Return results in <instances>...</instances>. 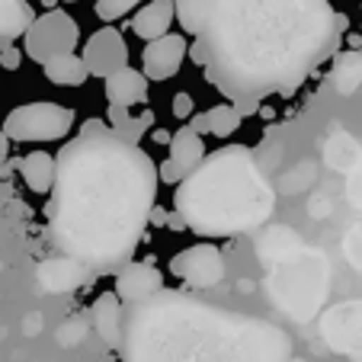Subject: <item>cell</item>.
Listing matches in <instances>:
<instances>
[{"label": "cell", "mask_w": 362, "mask_h": 362, "mask_svg": "<svg viewBox=\"0 0 362 362\" xmlns=\"http://www.w3.org/2000/svg\"><path fill=\"white\" fill-rule=\"evenodd\" d=\"M20 173L23 183L33 192H48L52 183H55V158L48 151H33V154H26L20 160Z\"/></svg>", "instance_id": "obj_21"}, {"label": "cell", "mask_w": 362, "mask_h": 362, "mask_svg": "<svg viewBox=\"0 0 362 362\" xmlns=\"http://www.w3.org/2000/svg\"><path fill=\"white\" fill-rule=\"evenodd\" d=\"M42 4H45L48 10H55V0H42Z\"/></svg>", "instance_id": "obj_36"}, {"label": "cell", "mask_w": 362, "mask_h": 362, "mask_svg": "<svg viewBox=\"0 0 362 362\" xmlns=\"http://www.w3.org/2000/svg\"><path fill=\"white\" fill-rule=\"evenodd\" d=\"M170 164L177 167V173L180 177H186V173H192L199 164H202V158H205V141H202V135H196V132L189 129V125H183V129H177L170 135Z\"/></svg>", "instance_id": "obj_17"}, {"label": "cell", "mask_w": 362, "mask_h": 362, "mask_svg": "<svg viewBox=\"0 0 362 362\" xmlns=\"http://www.w3.org/2000/svg\"><path fill=\"white\" fill-rule=\"evenodd\" d=\"M346 199L356 205V209H362V154L353 164V170L346 173Z\"/></svg>", "instance_id": "obj_28"}, {"label": "cell", "mask_w": 362, "mask_h": 362, "mask_svg": "<svg viewBox=\"0 0 362 362\" xmlns=\"http://www.w3.org/2000/svg\"><path fill=\"white\" fill-rule=\"evenodd\" d=\"M192 45L186 55L240 116L292 96L337 55L346 16L330 0H173Z\"/></svg>", "instance_id": "obj_1"}, {"label": "cell", "mask_w": 362, "mask_h": 362, "mask_svg": "<svg viewBox=\"0 0 362 362\" xmlns=\"http://www.w3.org/2000/svg\"><path fill=\"white\" fill-rule=\"evenodd\" d=\"M173 20H177L173 0H151V4H144V7L132 16V33L144 42H154L170 33Z\"/></svg>", "instance_id": "obj_15"}, {"label": "cell", "mask_w": 362, "mask_h": 362, "mask_svg": "<svg viewBox=\"0 0 362 362\" xmlns=\"http://www.w3.org/2000/svg\"><path fill=\"white\" fill-rule=\"evenodd\" d=\"M103 83H106V100H110V106L132 110L135 103L148 100V77H144L141 71H135L132 64L122 71H116L112 77H106Z\"/></svg>", "instance_id": "obj_14"}, {"label": "cell", "mask_w": 362, "mask_h": 362, "mask_svg": "<svg viewBox=\"0 0 362 362\" xmlns=\"http://www.w3.org/2000/svg\"><path fill=\"white\" fill-rule=\"evenodd\" d=\"M158 202V167L138 144L112 135H77L55 158L45 231L62 257L93 276L132 263Z\"/></svg>", "instance_id": "obj_2"}, {"label": "cell", "mask_w": 362, "mask_h": 362, "mask_svg": "<svg viewBox=\"0 0 362 362\" xmlns=\"http://www.w3.org/2000/svg\"><path fill=\"white\" fill-rule=\"evenodd\" d=\"M64 4H77V0H64Z\"/></svg>", "instance_id": "obj_37"}, {"label": "cell", "mask_w": 362, "mask_h": 362, "mask_svg": "<svg viewBox=\"0 0 362 362\" xmlns=\"http://www.w3.org/2000/svg\"><path fill=\"white\" fill-rule=\"evenodd\" d=\"M35 279H39V288L48 295H68V292H77L81 286H87L93 279L87 267H81L77 260L71 257H45L35 269Z\"/></svg>", "instance_id": "obj_12"}, {"label": "cell", "mask_w": 362, "mask_h": 362, "mask_svg": "<svg viewBox=\"0 0 362 362\" xmlns=\"http://www.w3.org/2000/svg\"><path fill=\"white\" fill-rule=\"evenodd\" d=\"M93 330L106 346L119 349V337H122V301L116 292H106L93 301Z\"/></svg>", "instance_id": "obj_18"}, {"label": "cell", "mask_w": 362, "mask_h": 362, "mask_svg": "<svg viewBox=\"0 0 362 362\" xmlns=\"http://www.w3.org/2000/svg\"><path fill=\"white\" fill-rule=\"evenodd\" d=\"M167 228H170V231H177V234H183V231H186L183 218H180L177 212H173V215H167Z\"/></svg>", "instance_id": "obj_33"}, {"label": "cell", "mask_w": 362, "mask_h": 362, "mask_svg": "<svg viewBox=\"0 0 362 362\" xmlns=\"http://www.w3.org/2000/svg\"><path fill=\"white\" fill-rule=\"evenodd\" d=\"M164 288V276L154 263H125L116 273V298L125 305H141Z\"/></svg>", "instance_id": "obj_13"}, {"label": "cell", "mask_w": 362, "mask_h": 362, "mask_svg": "<svg viewBox=\"0 0 362 362\" xmlns=\"http://www.w3.org/2000/svg\"><path fill=\"white\" fill-rule=\"evenodd\" d=\"M35 13L26 0H0V45L29 33Z\"/></svg>", "instance_id": "obj_20"}, {"label": "cell", "mask_w": 362, "mask_h": 362, "mask_svg": "<svg viewBox=\"0 0 362 362\" xmlns=\"http://www.w3.org/2000/svg\"><path fill=\"white\" fill-rule=\"evenodd\" d=\"M292 362H305V359H292Z\"/></svg>", "instance_id": "obj_38"}, {"label": "cell", "mask_w": 362, "mask_h": 362, "mask_svg": "<svg viewBox=\"0 0 362 362\" xmlns=\"http://www.w3.org/2000/svg\"><path fill=\"white\" fill-rule=\"evenodd\" d=\"M7 154H10V141H7V135L0 132V167H4V160H7Z\"/></svg>", "instance_id": "obj_34"}, {"label": "cell", "mask_w": 362, "mask_h": 362, "mask_svg": "<svg viewBox=\"0 0 362 362\" xmlns=\"http://www.w3.org/2000/svg\"><path fill=\"white\" fill-rule=\"evenodd\" d=\"M151 125H154L151 112H144V116H129V110H122V106H110V129H112V135L122 138V141L138 144Z\"/></svg>", "instance_id": "obj_25"}, {"label": "cell", "mask_w": 362, "mask_h": 362, "mask_svg": "<svg viewBox=\"0 0 362 362\" xmlns=\"http://www.w3.org/2000/svg\"><path fill=\"white\" fill-rule=\"evenodd\" d=\"M173 116H177V119L192 116V96L189 93H177V96H173Z\"/></svg>", "instance_id": "obj_30"}, {"label": "cell", "mask_w": 362, "mask_h": 362, "mask_svg": "<svg viewBox=\"0 0 362 362\" xmlns=\"http://www.w3.org/2000/svg\"><path fill=\"white\" fill-rule=\"evenodd\" d=\"M173 209L186 231L199 238H240L260 231L276 209V192L260 170L253 151L244 144L205 154L173 189Z\"/></svg>", "instance_id": "obj_4"}, {"label": "cell", "mask_w": 362, "mask_h": 362, "mask_svg": "<svg viewBox=\"0 0 362 362\" xmlns=\"http://www.w3.org/2000/svg\"><path fill=\"white\" fill-rule=\"evenodd\" d=\"M122 362H292V337L273 321L160 288L122 308Z\"/></svg>", "instance_id": "obj_3"}, {"label": "cell", "mask_w": 362, "mask_h": 362, "mask_svg": "<svg viewBox=\"0 0 362 362\" xmlns=\"http://www.w3.org/2000/svg\"><path fill=\"white\" fill-rule=\"evenodd\" d=\"M74 129V110L58 106L52 100H35L26 106H16L4 119V135L7 141H58Z\"/></svg>", "instance_id": "obj_6"}, {"label": "cell", "mask_w": 362, "mask_h": 362, "mask_svg": "<svg viewBox=\"0 0 362 362\" xmlns=\"http://www.w3.org/2000/svg\"><path fill=\"white\" fill-rule=\"evenodd\" d=\"M0 64L7 71H16L23 64V48H16L13 42H7V45H0Z\"/></svg>", "instance_id": "obj_29"}, {"label": "cell", "mask_w": 362, "mask_h": 362, "mask_svg": "<svg viewBox=\"0 0 362 362\" xmlns=\"http://www.w3.org/2000/svg\"><path fill=\"white\" fill-rule=\"evenodd\" d=\"M42 71H45V81L55 83V87H81V83H87V68H83L81 55H62V58H52V62L42 64Z\"/></svg>", "instance_id": "obj_24"}, {"label": "cell", "mask_w": 362, "mask_h": 362, "mask_svg": "<svg viewBox=\"0 0 362 362\" xmlns=\"http://www.w3.org/2000/svg\"><path fill=\"white\" fill-rule=\"evenodd\" d=\"M305 240L298 238V231L288 225H276V228H267V231L257 238V257H260L263 267H276L279 260L292 257Z\"/></svg>", "instance_id": "obj_16"}, {"label": "cell", "mask_w": 362, "mask_h": 362, "mask_svg": "<svg viewBox=\"0 0 362 362\" xmlns=\"http://www.w3.org/2000/svg\"><path fill=\"white\" fill-rule=\"evenodd\" d=\"M81 62L90 77H103V81L112 77L116 71L129 68V45H125L122 33H119L116 26L96 29L87 39V45H83Z\"/></svg>", "instance_id": "obj_10"}, {"label": "cell", "mask_w": 362, "mask_h": 362, "mask_svg": "<svg viewBox=\"0 0 362 362\" xmlns=\"http://www.w3.org/2000/svg\"><path fill=\"white\" fill-rule=\"evenodd\" d=\"M100 132H106V122H103V119H87V122L81 125V135H100Z\"/></svg>", "instance_id": "obj_31"}, {"label": "cell", "mask_w": 362, "mask_h": 362, "mask_svg": "<svg viewBox=\"0 0 362 362\" xmlns=\"http://www.w3.org/2000/svg\"><path fill=\"white\" fill-rule=\"evenodd\" d=\"M330 288V263L317 247L301 244L292 257L269 267L267 292L279 311H286L292 321L305 324L324 308Z\"/></svg>", "instance_id": "obj_5"}, {"label": "cell", "mask_w": 362, "mask_h": 362, "mask_svg": "<svg viewBox=\"0 0 362 362\" xmlns=\"http://www.w3.org/2000/svg\"><path fill=\"white\" fill-rule=\"evenodd\" d=\"M244 125V116H240L234 106H228V103H221V106H212L209 112H199V116H192L189 129L196 132V135H215V138H228L234 135V132Z\"/></svg>", "instance_id": "obj_19"}, {"label": "cell", "mask_w": 362, "mask_h": 362, "mask_svg": "<svg viewBox=\"0 0 362 362\" xmlns=\"http://www.w3.org/2000/svg\"><path fill=\"white\" fill-rule=\"evenodd\" d=\"M359 154H362L359 141H356L353 135H346V132H340V129H337L334 135L327 138V144H324V164H327L330 170L349 173L353 164L359 160Z\"/></svg>", "instance_id": "obj_23"}, {"label": "cell", "mask_w": 362, "mask_h": 362, "mask_svg": "<svg viewBox=\"0 0 362 362\" xmlns=\"http://www.w3.org/2000/svg\"><path fill=\"white\" fill-rule=\"evenodd\" d=\"M186 52H189V42L180 33H167V35H160V39L148 42L141 52V64H144L141 74L148 77V81H170V77L183 68Z\"/></svg>", "instance_id": "obj_11"}, {"label": "cell", "mask_w": 362, "mask_h": 362, "mask_svg": "<svg viewBox=\"0 0 362 362\" xmlns=\"http://www.w3.org/2000/svg\"><path fill=\"white\" fill-rule=\"evenodd\" d=\"M321 334L330 349L362 362V301H343L334 305L321 317Z\"/></svg>", "instance_id": "obj_9"}, {"label": "cell", "mask_w": 362, "mask_h": 362, "mask_svg": "<svg viewBox=\"0 0 362 362\" xmlns=\"http://www.w3.org/2000/svg\"><path fill=\"white\" fill-rule=\"evenodd\" d=\"M170 269L177 279H183V286H189L192 292H205L215 288L225 279V253L215 244H192L186 250L173 253Z\"/></svg>", "instance_id": "obj_8"}, {"label": "cell", "mask_w": 362, "mask_h": 362, "mask_svg": "<svg viewBox=\"0 0 362 362\" xmlns=\"http://www.w3.org/2000/svg\"><path fill=\"white\" fill-rule=\"evenodd\" d=\"M154 141H160V144H170V135H167L164 129H154Z\"/></svg>", "instance_id": "obj_35"}, {"label": "cell", "mask_w": 362, "mask_h": 362, "mask_svg": "<svg viewBox=\"0 0 362 362\" xmlns=\"http://www.w3.org/2000/svg\"><path fill=\"white\" fill-rule=\"evenodd\" d=\"M138 4H141V0H96L93 10L103 23H116V20H122L125 13H132Z\"/></svg>", "instance_id": "obj_26"}, {"label": "cell", "mask_w": 362, "mask_h": 362, "mask_svg": "<svg viewBox=\"0 0 362 362\" xmlns=\"http://www.w3.org/2000/svg\"><path fill=\"white\" fill-rule=\"evenodd\" d=\"M148 225H154V228H167V212L160 209V205H154V209H151Z\"/></svg>", "instance_id": "obj_32"}, {"label": "cell", "mask_w": 362, "mask_h": 362, "mask_svg": "<svg viewBox=\"0 0 362 362\" xmlns=\"http://www.w3.org/2000/svg\"><path fill=\"white\" fill-rule=\"evenodd\" d=\"M343 253H346V260L362 273V221L349 228L346 240H343Z\"/></svg>", "instance_id": "obj_27"}, {"label": "cell", "mask_w": 362, "mask_h": 362, "mask_svg": "<svg viewBox=\"0 0 362 362\" xmlns=\"http://www.w3.org/2000/svg\"><path fill=\"white\" fill-rule=\"evenodd\" d=\"M330 87L343 96H353L362 87V52H343V55L334 58Z\"/></svg>", "instance_id": "obj_22"}, {"label": "cell", "mask_w": 362, "mask_h": 362, "mask_svg": "<svg viewBox=\"0 0 362 362\" xmlns=\"http://www.w3.org/2000/svg\"><path fill=\"white\" fill-rule=\"evenodd\" d=\"M23 39H26L23 52L29 55V62L45 64V62H52V58L71 55L77 48V39H81V29H77L71 13H64V10H48V13L35 16Z\"/></svg>", "instance_id": "obj_7"}]
</instances>
